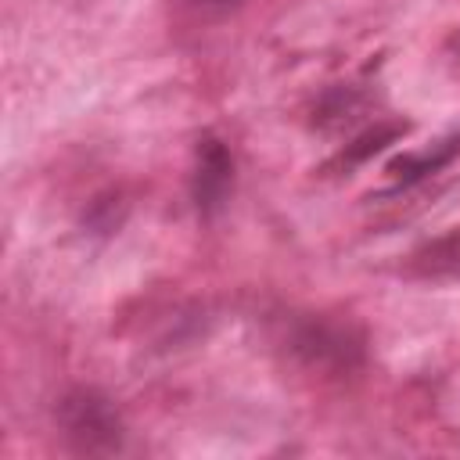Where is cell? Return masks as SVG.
Segmentation results:
<instances>
[{
  "label": "cell",
  "instance_id": "cell-1",
  "mask_svg": "<svg viewBox=\"0 0 460 460\" xmlns=\"http://www.w3.org/2000/svg\"><path fill=\"white\" fill-rule=\"evenodd\" d=\"M54 424L61 438L83 456L119 453L126 438L119 406L101 388H90V385H75L54 402Z\"/></svg>",
  "mask_w": 460,
  "mask_h": 460
},
{
  "label": "cell",
  "instance_id": "cell-2",
  "mask_svg": "<svg viewBox=\"0 0 460 460\" xmlns=\"http://www.w3.org/2000/svg\"><path fill=\"white\" fill-rule=\"evenodd\" d=\"M288 349L298 363L320 374H352L367 359V338L352 320H334L327 313H309L291 320L288 327Z\"/></svg>",
  "mask_w": 460,
  "mask_h": 460
},
{
  "label": "cell",
  "instance_id": "cell-3",
  "mask_svg": "<svg viewBox=\"0 0 460 460\" xmlns=\"http://www.w3.org/2000/svg\"><path fill=\"white\" fill-rule=\"evenodd\" d=\"M230 190H234V155H230V147L212 133L198 137L194 172H190V201H194L198 216L212 219L226 205Z\"/></svg>",
  "mask_w": 460,
  "mask_h": 460
},
{
  "label": "cell",
  "instance_id": "cell-4",
  "mask_svg": "<svg viewBox=\"0 0 460 460\" xmlns=\"http://www.w3.org/2000/svg\"><path fill=\"white\" fill-rule=\"evenodd\" d=\"M413 273L431 280H460V230H449L410 255Z\"/></svg>",
  "mask_w": 460,
  "mask_h": 460
},
{
  "label": "cell",
  "instance_id": "cell-5",
  "mask_svg": "<svg viewBox=\"0 0 460 460\" xmlns=\"http://www.w3.org/2000/svg\"><path fill=\"white\" fill-rule=\"evenodd\" d=\"M456 151H460V140L453 137V140H446V144H442V147H435V151L402 155V158H395V162L388 165V176H392L395 183H417V180H424V176L438 172L442 165H449Z\"/></svg>",
  "mask_w": 460,
  "mask_h": 460
},
{
  "label": "cell",
  "instance_id": "cell-6",
  "mask_svg": "<svg viewBox=\"0 0 460 460\" xmlns=\"http://www.w3.org/2000/svg\"><path fill=\"white\" fill-rule=\"evenodd\" d=\"M402 133H406V122H402V126H399V122H392V126H377V129L363 133L359 140H352V144L341 151V162H363V158L377 155L381 147H388L392 140H399Z\"/></svg>",
  "mask_w": 460,
  "mask_h": 460
},
{
  "label": "cell",
  "instance_id": "cell-7",
  "mask_svg": "<svg viewBox=\"0 0 460 460\" xmlns=\"http://www.w3.org/2000/svg\"><path fill=\"white\" fill-rule=\"evenodd\" d=\"M122 216H126V201H122L119 194H101V198L90 201L83 223H86L93 234H111V230L122 223Z\"/></svg>",
  "mask_w": 460,
  "mask_h": 460
},
{
  "label": "cell",
  "instance_id": "cell-8",
  "mask_svg": "<svg viewBox=\"0 0 460 460\" xmlns=\"http://www.w3.org/2000/svg\"><path fill=\"white\" fill-rule=\"evenodd\" d=\"M198 7H208V11H230V7H237L241 0H194Z\"/></svg>",
  "mask_w": 460,
  "mask_h": 460
}]
</instances>
